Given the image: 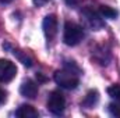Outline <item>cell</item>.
<instances>
[{"instance_id":"1","label":"cell","mask_w":120,"mask_h":118,"mask_svg":"<svg viewBox=\"0 0 120 118\" xmlns=\"http://www.w3.org/2000/svg\"><path fill=\"white\" fill-rule=\"evenodd\" d=\"M78 72H80V68L74 64L71 65H66L64 69H60L55 72V82L59 85L60 88L67 89V90H71V89H75L80 83V78H78Z\"/></svg>"},{"instance_id":"2","label":"cell","mask_w":120,"mask_h":118,"mask_svg":"<svg viewBox=\"0 0 120 118\" xmlns=\"http://www.w3.org/2000/svg\"><path fill=\"white\" fill-rule=\"evenodd\" d=\"M84 38V29L80 24L67 21L64 24V32H63V40L67 46H75L78 45Z\"/></svg>"},{"instance_id":"3","label":"cell","mask_w":120,"mask_h":118,"mask_svg":"<svg viewBox=\"0 0 120 118\" xmlns=\"http://www.w3.org/2000/svg\"><path fill=\"white\" fill-rule=\"evenodd\" d=\"M66 108V99L64 96L60 93L59 90H53L50 92L49 97H48V110L55 114V115H60L63 114Z\"/></svg>"},{"instance_id":"4","label":"cell","mask_w":120,"mask_h":118,"mask_svg":"<svg viewBox=\"0 0 120 118\" xmlns=\"http://www.w3.org/2000/svg\"><path fill=\"white\" fill-rule=\"evenodd\" d=\"M17 75V67L10 60L0 59V82L7 83L13 81Z\"/></svg>"},{"instance_id":"5","label":"cell","mask_w":120,"mask_h":118,"mask_svg":"<svg viewBox=\"0 0 120 118\" xmlns=\"http://www.w3.org/2000/svg\"><path fill=\"white\" fill-rule=\"evenodd\" d=\"M82 15H84L87 24H88L94 31H99V29L103 28L105 22H103L102 15L99 14V11H95V10L91 8V7H85V8L82 10Z\"/></svg>"},{"instance_id":"6","label":"cell","mask_w":120,"mask_h":118,"mask_svg":"<svg viewBox=\"0 0 120 118\" xmlns=\"http://www.w3.org/2000/svg\"><path fill=\"white\" fill-rule=\"evenodd\" d=\"M42 28H43V33H45L46 39L52 40L57 33V18H56V15L55 14H48L43 18Z\"/></svg>"},{"instance_id":"7","label":"cell","mask_w":120,"mask_h":118,"mask_svg":"<svg viewBox=\"0 0 120 118\" xmlns=\"http://www.w3.org/2000/svg\"><path fill=\"white\" fill-rule=\"evenodd\" d=\"M20 93H21L24 97L35 99L36 94H38V85H36L32 79H27V81H24L22 85L20 86Z\"/></svg>"},{"instance_id":"8","label":"cell","mask_w":120,"mask_h":118,"mask_svg":"<svg viewBox=\"0 0 120 118\" xmlns=\"http://www.w3.org/2000/svg\"><path fill=\"white\" fill-rule=\"evenodd\" d=\"M15 117L18 118H36L39 117V113L30 104H21L15 110Z\"/></svg>"},{"instance_id":"9","label":"cell","mask_w":120,"mask_h":118,"mask_svg":"<svg viewBox=\"0 0 120 118\" xmlns=\"http://www.w3.org/2000/svg\"><path fill=\"white\" fill-rule=\"evenodd\" d=\"M98 100H99V93H98V90H90V92L87 93V96L84 97L81 106L85 107V108H92V107L98 103Z\"/></svg>"},{"instance_id":"10","label":"cell","mask_w":120,"mask_h":118,"mask_svg":"<svg viewBox=\"0 0 120 118\" xmlns=\"http://www.w3.org/2000/svg\"><path fill=\"white\" fill-rule=\"evenodd\" d=\"M99 14L102 15V18H109V20H116V17L119 15L117 10L109 7V6H101L99 7Z\"/></svg>"},{"instance_id":"11","label":"cell","mask_w":120,"mask_h":118,"mask_svg":"<svg viewBox=\"0 0 120 118\" xmlns=\"http://www.w3.org/2000/svg\"><path fill=\"white\" fill-rule=\"evenodd\" d=\"M13 53H14V56L18 57V60H20L24 65H27V67H32V59H31L27 53H21L20 50H15V49L13 50Z\"/></svg>"},{"instance_id":"12","label":"cell","mask_w":120,"mask_h":118,"mask_svg":"<svg viewBox=\"0 0 120 118\" xmlns=\"http://www.w3.org/2000/svg\"><path fill=\"white\" fill-rule=\"evenodd\" d=\"M108 94L116 101L120 104V85H112L108 88Z\"/></svg>"},{"instance_id":"13","label":"cell","mask_w":120,"mask_h":118,"mask_svg":"<svg viewBox=\"0 0 120 118\" xmlns=\"http://www.w3.org/2000/svg\"><path fill=\"white\" fill-rule=\"evenodd\" d=\"M109 111H110L112 115L120 117V104L119 103H110L109 104Z\"/></svg>"},{"instance_id":"14","label":"cell","mask_w":120,"mask_h":118,"mask_svg":"<svg viewBox=\"0 0 120 118\" xmlns=\"http://www.w3.org/2000/svg\"><path fill=\"white\" fill-rule=\"evenodd\" d=\"M6 99H7V93H6V90L0 88V104H3V103L6 101Z\"/></svg>"},{"instance_id":"15","label":"cell","mask_w":120,"mask_h":118,"mask_svg":"<svg viewBox=\"0 0 120 118\" xmlns=\"http://www.w3.org/2000/svg\"><path fill=\"white\" fill-rule=\"evenodd\" d=\"M64 1H66L70 7H75V6H78V4H80V1H81V0H64Z\"/></svg>"},{"instance_id":"16","label":"cell","mask_w":120,"mask_h":118,"mask_svg":"<svg viewBox=\"0 0 120 118\" xmlns=\"http://www.w3.org/2000/svg\"><path fill=\"white\" fill-rule=\"evenodd\" d=\"M48 1H49V0H34V4L39 7V6H43V4H46Z\"/></svg>"},{"instance_id":"17","label":"cell","mask_w":120,"mask_h":118,"mask_svg":"<svg viewBox=\"0 0 120 118\" xmlns=\"http://www.w3.org/2000/svg\"><path fill=\"white\" fill-rule=\"evenodd\" d=\"M13 0H0V3L1 4H8V3H11Z\"/></svg>"}]
</instances>
